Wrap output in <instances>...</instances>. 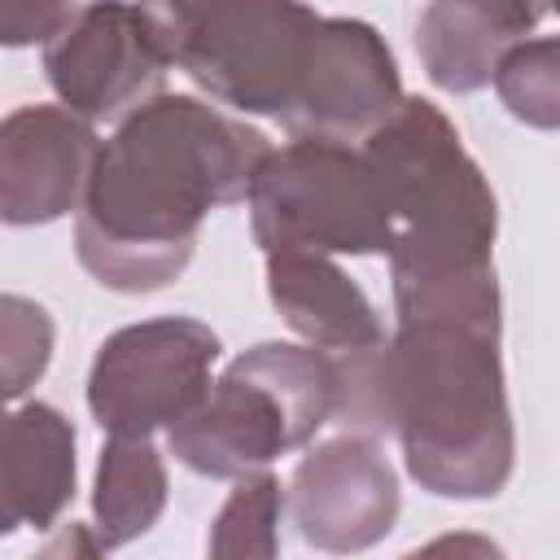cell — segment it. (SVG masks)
Wrapping results in <instances>:
<instances>
[{
	"mask_svg": "<svg viewBox=\"0 0 560 560\" xmlns=\"http://www.w3.org/2000/svg\"><path fill=\"white\" fill-rule=\"evenodd\" d=\"M267 136L184 92H158L101 140L74 210V254L114 293H153L184 276L214 206L245 201Z\"/></svg>",
	"mask_w": 560,
	"mask_h": 560,
	"instance_id": "6da1fadb",
	"label": "cell"
},
{
	"mask_svg": "<svg viewBox=\"0 0 560 560\" xmlns=\"http://www.w3.org/2000/svg\"><path fill=\"white\" fill-rule=\"evenodd\" d=\"M394 241L385 249L398 319H499L494 236L499 201L455 122L424 96H402L385 122L363 136Z\"/></svg>",
	"mask_w": 560,
	"mask_h": 560,
	"instance_id": "7a4b0ae2",
	"label": "cell"
},
{
	"mask_svg": "<svg viewBox=\"0 0 560 560\" xmlns=\"http://www.w3.org/2000/svg\"><path fill=\"white\" fill-rule=\"evenodd\" d=\"M385 429L420 490L494 499L516 464L499 328L468 319H398L381 346Z\"/></svg>",
	"mask_w": 560,
	"mask_h": 560,
	"instance_id": "3957f363",
	"label": "cell"
},
{
	"mask_svg": "<svg viewBox=\"0 0 560 560\" xmlns=\"http://www.w3.org/2000/svg\"><path fill=\"white\" fill-rule=\"evenodd\" d=\"M337 368L319 346L262 341L236 354L206 398L166 429L171 455L214 481L267 468L332 424Z\"/></svg>",
	"mask_w": 560,
	"mask_h": 560,
	"instance_id": "277c9868",
	"label": "cell"
},
{
	"mask_svg": "<svg viewBox=\"0 0 560 560\" xmlns=\"http://www.w3.org/2000/svg\"><path fill=\"white\" fill-rule=\"evenodd\" d=\"M166 66L236 114L280 118L319 13L302 0H136Z\"/></svg>",
	"mask_w": 560,
	"mask_h": 560,
	"instance_id": "5b68a950",
	"label": "cell"
},
{
	"mask_svg": "<svg viewBox=\"0 0 560 560\" xmlns=\"http://www.w3.org/2000/svg\"><path fill=\"white\" fill-rule=\"evenodd\" d=\"M262 254H385L394 241L381 179L359 144L293 136L254 171L245 192Z\"/></svg>",
	"mask_w": 560,
	"mask_h": 560,
	"instance_id": "8992f818",
	"label": "cell"
},
{
	"mask_svg": "<svg viewBox=\"0 0 560 560\" xmlns=\"http://www.w3.org/2000/svg\"><path fill=\"white\" fill-rule=\"evenodd\" d=\"M223 354L210 324L158 315L109 332L88 368V411L105 433H158L188 416Z\"/></svg>",
	"mask_w": 560,
	"mask_h": 560,
	"instance_id": "52a82bcc",
	"label": "cell"
},
{
	"mask_svg": "<svg viewBox=\"0 0 560 560\" xmlns=\"http://www.w3.org/2000/svg\"><path fill=\"white\" fill-rule=\"evenodd\" d=\"M166 70L136 0H83L44 39V74L57 101L92 127L118 122L158 96Z\"/></svg>",
	"mask_w": 560,
	"mask_h": 560,
	"instance_id": "ba28073f",
	"label": "cell"
},
{
	"mask_svg": "<svg viewBox=\"0 0 560 560\" xmlns=\"http://www.w3.org/2000/svg\"><path fill=\"white\" fill-rule=\"evenodd\" d=\"M398 101L402 79L385 35L359 18H319L280 122L289 136L354 144L385 122Z\"/></svg>",
	"mask_w": 560,
	"mask_h": 560,
	"instance_id": "9c48e42d",
	"label": "cell"
},
{
	"mask_svg": "<svg viewBox=\"0 0 560 560\" xmlns=\"http://www.w3.org/2000/svg\"><path fill=\"white\" fill-rule=\"evenodd\" d=\"M284 508L306 547L328 556L368 551L398 521V472L376 438L341 429L298 459Z\"/></svg>",
	"mask_w": 560,
	"mask_h": 560,
	"instance_id": "30bf717a",
	"label": "cell"
},
{
	"mask_svg": "<svg viewBox=\"0 0 560 560\" xmlns=\"http://www.w3.org/2000/svg\"><path fill=\"white\" fill-rule=\"evenodd\" d=\"M101 136L66 105H18L0 118V223L39 228L79 210Z\"/></svg>",
	"mask_w": 560,
	"mask_h": 560,
	"instance_id": "8fae6325",
	"label": "cell"
},
{
	"mask_svg": "<svg viewBox=\"0 0 560 560\" xmlns=\"http://www.w3.org/2000/svg\"><path fill=\"white\" fill-rule=\"evenodd\" d=\"M74 424L52 402L0 411V538L52 529L74 499Z\"/></svg>",
	"mask_w": 560,
	"mask_h": 560,
	"instance_id": "7c38bea8",
	"label": "cell"
},
{
	"mask_svg": "<svg viewBox=\"0 0 560 560\" xmlns=\"http://www.w3.org/2000/svg\"><path fill=\"white\" fill-rule=\"evenodd\" d=\"M547 18L534 0H429L416 22V52L433 88L468 96L490 88L499 57Z\"/></svg>",
	"mask_w": 560,
	"mask_h": 560,
	"instance_id": "4fadbf2b",
	"label": "cell"
},
{
	"mask_svg": "<svg viewBox=\"0 0 560 560\" xmlns=\"http://www.w3.org/2000/svg\"><path fill=\"white\" fill-rule=\"evenodd\" d=\"M267 298L306 346H319L328 354L368 350L385 341V324L372 298L337 267L332 254H311V249L267 254Z\"/></svg>",
	"mask_w": 560,
	"mask_h": 560,
	"instance_id": "5bb4252c",
	"label": "cell"
},
{
	"mask_svg": "<svg viewBox=\"0 0 560 560\" xmlns=\"http://www.w3.org/2000/svg\"><path fill=\"white\" fill-rule=\"evenodd\" d=\"M166 464L153 433H109L92 481V529L96 551H114L149 534L166 508Z\"/></svg>",
	"mask_w": 560,
	"mask_h": 560,
	"instance_id": "9a60e30c",
	"label": "cell"
},
{
	"mask_svg": "<svg viewBox=\"0 0 560 560\" xmlns=\"http://www.w3.org/2000/svg\"><path fill=\"white\" fill-rule=\"evenodd\" d=\"M280 516H284L280 477L267 468L241 472L232 494L210 521L206 551L214 560H271L280 551Z\"/></svg>",
	"mask_w": 560,
	"mask_h": 560,
	"instance_id": "2e32d148",
	"label": "cell"
},
{
	"mask_svg": "<svg viewBox=\"0 0 560 560\" xmlns=\"http://www.w3.org/2000/svg\"><path fill=\"white\" fill-rule=\"evenodd\" d=\"M490 83L512 118H521L525 127H538V131H556V122H560V39L538 35V39L512 44L499 57Z\"/></svg>",
	"mask_w": 560,
	"mask_h": 560,
	"instance_id": "e0dca14e",
	"label": "cell"
},
{
	"mask_svg": "<svg viewBox=\"0 0 560 560\" xmlns=\"http://www.w3.org/2000/svg\"><path fill=\"white\" fill-rule=\"evenodd\" d=\"M52 315L22 293H0V402L26 398L52 363Z\"/></svg>",
	"mask_w": 560,
	"mask_h": 560,
	"instance_id": "ac0fdd59",
	"label": "cell"
},
{
	"mask_svg": "<svg viewBox=\"0 0 560 560\" xmlns=\"http://www.w3.org/2000/svg\"><path fill=\"white\" fill-rule=\"evenodd\" d=\"M83 0H0V48L44 44Z\"/></svg>",
	"mask_w": 560,
	"mask_h": 560,
	"instance_id": "d6986e66",
	"label": "cell"
},
{
	"mask_svg": "<svg viewBox=\"0 0 560 560\" xmlns=\"http://www.w3.org/2000/svg\"><path fill=\"white\" fill-rule=\"evenodd\" d=\"M534 4H538V9H547V13H551V0H534Z\"/></svg>",
	"mask_w": 560,
	"mask_h": 560,
	"instance_id": "ffe728a7",
	"label": "cell"
},
{
	"mask_svg": "<svg viewBox=\"0 0 560 560\" xmlns=\"http://www.w3.org/2000/svg\"><path fill=\"white\" fill-rule=\"evenodd\" d=\"M0 411H4V402H0Z\"/></svg>",
	"mask_w": 560,
	"mask_h": 560,
	"instance_id": "44dd1931",
	"label": "cell"
}]
</instances>
